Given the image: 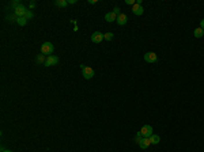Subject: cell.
<instances>
[{
	"instance_id": "3957f363",
	"label": "cell",
	"mask_w": 204,
	"mask_h": 152,
	"mask_svg": "<svg viewBox=\"0 0 204 152\" xmlns=\"http://www.w3.org/2000/svg\"><path fill=\"white\" fill-rule=\"evenodd\" d=\"M82 75H83V77L86 79V80H90V79H93L94 77L95 71H94L91 67H84L83 69H82Z\"/></svg>"
},
{
	"instance_id": "5b68a950",
	"label": "cell",
	"mask_w": 204,
	"mask_h": 152,
	"mask_svg": "<svg viewBox=\"0 0 204 152\" xmlns=\"http://www.w3.org/2000/svg\"><path fill=\"white\" fill-rule=\"evenodd\" d=\"M144 61H147V63H156L158 61V56L154 52H147L144 54Z\"/></svg>"
},
{
	"instance_id": "6da1fadb",
	"label": "cell",
	"mask_w": 204,
	"mask_h": 152,
	"mask_svg": "<svg viewBox=\"0 0 204 152\" xmlns=\"http://www.w3.org/2000/svg\"><path fill=\"white\" fill-rule=\"evenodd\" d=\"M54 50V46L52 42H44L41 45V53L42 54H48V56H52Z\"/></svg>"
},
{
	"instance_id": "ba28073f",
	"label": "cell",
	"mask_w": 204,
	"mask_h": 152,
	"mask_svg": "<svg viewBox=\"0 0 204 152\" xmlns=\"http://www.w3.org/2000/svg\"><path fill=\"white\" fill-rule=\"evenodd\" d=\"M117 25H120V26H124V25H127V22H128V15L124 12H121L119 16H117Z\"/></svg>"
},
{
	"instance_id": "ac0fdd59",
	"label": "cell",
	"mask_w": 204,
	"mask_h": 152,
	"mask_svg": "<svg viewBox=\"0 0 204 152\" xmlns=\"http://www.w3.org/2000/svg\"><path fill=\"white\" fill-rule=\"evenodd\" d=\"M33 16H34V14L31 12V11H27V14L25 15V18H26V19H31Z\"/></svg>"
},
{
	"instance_id": "ffe728a7",
	"label": "cell",
	"mask_w": 204,
	"mask_h": 152,
	"mask_svg": "<svg viewBox=\"0 0 204 152\" xmlns=\"http://www.w3.org/2000/svg\"><path fill=\"white\" fill-rule=\"evenodd\" d=\"M125 3H127V4H131V5L136 4V1H135V0H125Z\"/></svg>"
},
{
	"instance_id": "5bb4252c",
	"label": "cell",
	"mask_w": 204,
	"mask_h": 152,
	"mask_svg": "<svg viewBox=\"0 0 204 152\" xmlns=\"http://www.w3.org/2000/svg\"><path fill=\"white\" fill-rule=\"evenodd\" d=\"M54 5H57V7H63V8H64V7L68 5V1H67V0H56V1H54Z\"/></svg>"
},
{
	"instance_id": "9a60e30c",
	"label": "cell",
	"mask_w": 204,
	"mask_h": 152,
	"mask_svg": "<svg viewBox=\"0 0 204 152\" xmlns=\"http://www.w3.org/2000/svg\"><path fill=\"white\" fill-rule=\"evenodd\" d=\"M36 61L38 64H45V61H46V57H45V54H38L36 58Z\"/></svg>"
},
{
	"instance_id": "30bf717a",
	"label": "cell",
	"mask_w": 204,
	"mask_h": 152,
	"mask_svg": "<svg viewBox=\"0 0 204 152\" xmlns=\"http://www.w3.org/2000/svg\"><path fill=\"white\" fill-rule=\"evenodd\" d=\"M132 12L135 14V15H143V12H144V8L142 7V4H136L132 5Z\"/></svg>"
},
{
	"instance_id": "8fae6325",
	"label": "cell",
	"mask_w": 204,
	"mask_h": 152,
	"mask_svg": "<svg viewBox=\"0 0 204 152\" xmlns=\"http://www.w3.org/2000/svg\"><path fill=\"white\" fill-rule=\"evenodd\" d=\"M105 21H106V22H116V21H117V15H116L113 11H110V12H108L106 15H105Z\"/></svg>"
},
{
	"instance_id": "52a82bcc",
	"label": "cell",
	"mask_w": 204,
	"mask_h": 152,
	"mask_svg": "<svg viewBox=\"0 0 204 152\" xmlns=\"http://www.w3.org/2000/svg\"><path fill=\"white\" fill-rule=\"evenodd\" d=\"M91 41H93L94 44H99V42H102L103 41V34L99 31H95L91 34Z\"/></svg>"
},
{
	"instance_id": "44dd1931",
	"label": "cell",
	"mask_w": 204,
	"mask_h": 152,
	"mask_svg": "<svg viewBox=\"0 0 204 152\" xmlns=\"http://www.w3.org/2000/svg\"><path fill=\"white\" fill-rule=\"evenodd\" d=\"M36 5H37V3H36V1H31V3H30V10L36 8Z\"/></svg>"
},
{
	"instance_id": "cb8c5ba5",
	"label": "cell",
	"mask_w": 204,
	"mask_h": 152,
	"mask_svg": "<svg viewBox=\"0 0 204 152\" xmlns=\"http://www.w3.org/2000/svg\"><path fill=\"white\" fill-rule=\"evenodd\" d=\"M89 3H90V4H95V3H97V0H89Z\"/></svg>"
},
{
	"instance_id": "d4e9b609",
	"label": "cell",
	"mask_w": 204,
	"mask_h": 152,
	"mask_svg": "<svg viewBox=\"0 0 204 152\" xmlns=\"http://www.w3.org/2000/svg\"><path fill=\"white\" fill-rule=\"evenodd\" d=\"M1 152H11L10 149H4V151H1Z\"/></svg>"
},
{
	"instance_id": "603a6c76",
	"label": "cell",
	"mask_w": 204,
	"mask_h": 152,
	"mask_svg": "<svg viewBox=\"0 0 204 152\" xmlns=\"http://www.w3.org/2000/svg\"><path fill=\"white\" fill-rule=\"evenodd\" d=\"M200 27L204 30V19H201V22H200Z\"/></svg>"
},
{
	"instance_id": "7a4b0ae2",
	"label": "cell",
	"mask_w": 204,
	"mask_h": 152,
	"mask_svg": "<svg viewBox=\"0 0 204 152\" xmlns=\"http://www.w3.org/2000/svg\"><path fill=\"white\" fill-rule=\"evenodd\" d=\"M139 132H140V134H142V137H148V139L154 134V129H152V126L151 125H144Z\"/></svg>"
},
{
	"instance_id": "e0dca14e",
	"label": "cell",
	"mask_w": 204,
	"mask_h": 152,
	"mask_svg": "<svg viewBox=\"0 0 204 152\" xmlns=\"http://www.w3.org/2000/svg\"><path fill=\"white\" fill-rule=\"evenodd\" d=\"M113 38H114V34H113V33H105V34H103V40L113 41Z\"/></svg>"
},
{
	"instance_id": "2e32d148",
	"label": "cell",
	"mask_w": 204,
	"mask_h": 152,
	"mask_svg": "<svg viewBox=\"0 0 204 152\" xmlns=\"http://www.w3.org/2000/svg\"><path fill=\"white\" fill-rule=\"evenodd\" d=\"M17 23H18L19 26H26V23H27V19L25 18V16H19V18L17 19Z\"/></svg>"
},
{
	"instance_id": "277c9868",
	"label": "cell",
	"mask_w": 204,
	"mask_h": 152,
	"mask_svg": "<svg viewBox=\"0 0 204 152\" xmlns=\"http://www.w3.org/2000/svg\"><path fill=\"white\" fill-rule=\"evenodd\" d=\"M59 61H60V58L57 57V56H54V54H52V56H48L46 57V61H45V67H53V65H57Z\"/></svg>"
},
{
	"instance_id": "8992f818",
	"label": "cell",
	"mask_w": 204,
	"mask_h": 152,
	"mask_svg": "<svg viewBox=\"0 0 204 152\" xmlns=\"http://www.w3.org/2000/svg\"><path fill=\"white\" fill-rule=\"evenodd\" d=\"M27 11H29V10H27L23 4H21V5H18L17 8L14 10V14H15V15L19 18V16H25V15L27 14Z\"/></svg>"
},
{
	"instance_id": "9c48e42d",
	"label": "cell",
	"mask_w": 204,
	"mask_h": 152,
	"mask_svg": "<svg viewBox=\"0 0 204 152\" xmlns=\"http://www.w3.org/2000/svg\"><path fill=\"white\" fill-rule=\"evenodd\" d=\"M138 144H139V147L142 148V149H147V148L151 145V141H150V139H148V137H142V139H140V141H139Z\"/></svg>"
},
{
	"instance_id": "7c38bea8",
	"label": "cell",
	"mask_w": 204,
	"mask_h": 152,
	"mask_svg": "<svg viewBox=\"0 0 204 152\" xmlns=\"http://www.w3.org/2000/svg\"><path fill=\"white\" fill-rule=\"evenodd\" d=\"M193 37H196V38H201V37H204V30L201 29V27L195 29V30H193Z\"/></svg>"
},
{
	"instance_id": "4fadbf2b",
	"label": "cell",
	"mask_w": 204,
	"mask_h": 152,
	"mask_svg": "<svg viewBox=\"0 0 204 152\" xmlns=\"http://www.w3.org/2000/svg\"><path fill=\"white\" fill-rule=\"evenodd\" d=\"M150 141H151V144H154V145H156V144H159V141H161V137L158 136V134H152L150 137Z\"/></svg>"
},
{
	"instance_id": "7402d4cb",
	"label": "cell",
	"mask_w": 204,
	"mask_h": 152,
	"mask_svg": "<svg viewBox=\"0 0 204 152\" xmlns=\"http://www.w3.org/2000/svg\"><path fill=\"white\" fill-rule=\"evenodd\" d=\"M68 1V4H76L78 3V0H67Z\"/></svg>"
},
{
	"instance_id": "d6986e66",
	"label": "cell",
	"mask_w": 204,
	"mask_h": 152,
	"mask_svg": "<svg viewBox=\"0 0 204 152\" xmlns=\"http://www.w3.org/2000/svg\"><path fill=\"white\" fill-rule=\"evenodd\" d=\"M113 12L116 14V15H117V16H119V15H120V8H119V7H114V8H113Z\"/></svg>"
}]
</instances>
